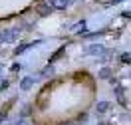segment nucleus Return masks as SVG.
<instances>
[{"mask_svg":"<svg viewBox=\"0 0 131 125\" xmlns=\"http://www.w3.org/2000/svg\"><path fill=\"white\" fill-rule=\"evenodd\" d=\"M107 107H109L107 103H101V105H99V107H97V111H107Z\"/></svg>","mask_w":131,"mask_h":125,"instance_id":"nucleus-1","label":"nucleus"}]
</instances>
